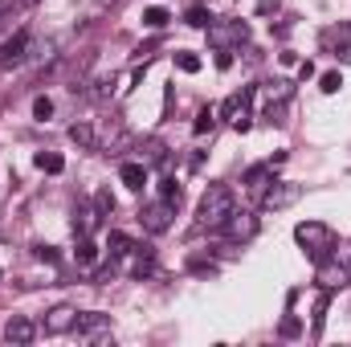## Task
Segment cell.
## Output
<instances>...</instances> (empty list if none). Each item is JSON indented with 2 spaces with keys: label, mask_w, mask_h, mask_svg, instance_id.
Listing matches in <instances>:
<instances>
[{
  "label": "cell",
  "mask_w": 351,
  "mask_h": 347,
  "mask_svg": "<svg viewBox=\"0 0 351 347\" xmlns=\"http://www.w3.org/2000/svg\"><path fill=\"white\" fill-rule=\"evenodd\" d=\"M221 229L229 233V241H254V237H258V217H254V213H237V208H233V213H229V221H225Z\"/></svg>",
  "instance_id": "6"
},
{
  "label": "cell",
  "mask_w": 351,
  "mask_h": 347,
  "mask_svg": "<svg viewBox=\"0 0 351 347\" xmlns=\"http://www.w3.org/2000/svg\"><path fill=\"white\" fill-rule=\"evenodd\" d=\"M298 196H302V184H294V180H274V184H269V188L262 192V208H265V213L290 208Z\"/></svg>",
  "instance_id": "4"
},
{
  "label": "cell",
  "mask_w": 351,
  "mask_h": 347,
  "mask_svg": "<svg viewBox=\"0 0 351 347\" xmlns=\"http://www.w3.org/2000/svg\"><path fill=\"white\" fill-rule=\"evenodd\" d=\"M131 274H135V278L156 274V258H152V250H139V258H135V265H131Z\"/></svg>",
  "instance_id": "19"
},
{
  "label": "cell",
  "mask_w": 351,
  "mask_h": 347,
  "mask_svg": "<svg viewBox=\"0 0 351 347\" xmlns=\"http://www.w3.org/2000/svg\"><path fill=\"white\" fill-rule=\"evenodd\" d=\"M49 115H53V98H45V94H37V98H33V119H37V123H45Z\"/></svg>",
  "instance_id": "25"
},
{
  "label": "cell",
  "mask_w": 351,
  "mask_h": 347,
  "mask_svg": "<svg viewBox=\"0 0 351 347\" xmlns=\"http://www.w3.org/2000/svg\"><path fill=\"white\" fill-rule=\"evenodd\" d=\"M41 172H49V176H58V172H66V160L58 156V152H37V160H33Z\"/></svg>",
  "instance_id": "17"
},
{
  "label": "cell",
  "mask_w": 351,
  "mask_h": 347,
  "mask_svg": "<svg viewBox=\"0 0 351 347\" xmlns=\"http://www.w3.org/2000/svg\"><path fill=\"white\" fill-rule=\"evenodd\" d=\"M106 323H110V319H106L102 311H86V315H78V327H74V331H78V335H98Z\"/></svg>",
  "instance_id": "13"
},
{
  "label": "cell",
  "mask_w": 351,
  "mask_h": 347,
  "mask_svg": "<svg viewBox=\"0 0 351 347\" xmlns=\"http://www.w3.org/2000/svg\"><path fill=\"white\" fill-rule=\"evenodd\" d=\"M131 250H135V246H131V237H127V233H119V229H114V233L106 237V254H110V258H127Z\"/></svg>",
  "instance_id": "16"
},
{
  "label": "cell",
  "mask_w": 351,
  "mask_h": 347,
  "mask_svg": "<svg viewBox=\"0 0 351 347\" xmlns=\"http://www.w3.org/2000/svg\"><path fill=\"white\" fill-rule=\"evenodd\" d=\"M160 196H164L168 204H180V184H176V180H164V184H160Z\"/></svg>",
  "instance_id": "27"
},
{
  "label": "cell",
  "mask_w": 351,
  "mask_h": 347,
  "mask_svg": "<svg viewBox=\"0 0 351 347\" xmlns=\"http://www.w3.org/2000/svg\"><path fill=\"white\" fill-rule=\"evenodd\" d=\"M323 45L335 49V58H348L351 62V21L339 25V29H327V33H323Z\"/></svg>",
  "instance_id": "10"
},
{
  "label": "cell",
  "mask_w": 351,
  "mask_h": 347,
  "mask_svg": "<svg viewBox=\"0 0 351 347\" xmlns=\"http://www.w3.org/2000/svg\"><path fill=\"white\" fill-rule=\"evenodd\" d=\"M176 70H180V74H196V70H200V58L188 53V49H180V53H176Z\"/></svg>",
  "instance_id": "21"
},
{
  "label": "cell",
  "mask_w": 351,
  "mask_h": 347,
  "mask_svg": "<svg viewBox=\"0 0 351 347\" xmlns=\"http://www.w3.org/2000/svg\"><path fill=\"white\" fill-rule=\"evenodd\" d=\"M90 86H94V90H90L94 98H110V90H114V74H98Z\"/></svg>",
  "instance_id": "23"
},
{
  "label": "cell",
  "mask_w": 351,
  "mask_h": 347,
  "mask_svg": "<svg viewBox=\"0 0 351 347\" xmlns=\"http://www.w3.org/2000/svg\"><path fill=\"white\" fill-rule=\"evenodd\" d=\"M98 4H106V0H98Z\"/></svg>",
  "instance_id": "32"
},
{
  "label": "cell",
  "mask_w": 351,
  "mask_h": 347,
  "mask_svg": "<svg viewBox=\"0 0 351 347\" xmlns=\"http://www.w3.org/2000/svg\"><path fill=\"white\" fill-rule=\"evenodd\" d=\"M208 41L217 49H229V41H245V25L233 21V25H208Z\"/></svg>",
  "instance_id": "9"
},
{
  "label": "cell",
  "mask_w": 351,
  "mask_h": 347,
  "mask_svg": "<svg viewBox=\"0 0 351 347\" xmlns=\"http://www.w3.org/2000/svg\"><path fill=\"white\" fill-rule=\"evenodd\" d=\"M70 139H74L78 147H86V152L98 147V131H94L90 123H74V127H70Z\"/></svg>",
  "instance_id": "15"
},
{
  "label": "cell",
  "mask_w": 351,
  "mask_h": 347,
  "mask_svg": "<svg viewBox=\"0 0 351 347\" xmlns=\"http://www.w3.org/2000/svg\"><path fill=\"white\" fill-rule=\"evenodd\" d=\"M119 180H123L131 192H139V188L147 184V164H143V160H139V164H135V160H127V164L119 168Z\"/></svg>",
  "instance_id": "11"
},
{
  "label": "cell",
  "mask_w": 351,
  "mask_h": 347,
  "mask_svg": "<svg viewBox=\"0 0 351 347\" xmlns=\"http://www.w3.org/2000/svg\"><path fill=\"white\" fill-rule=\"evenodd\" d=\"M184 21H188L192 29H208V25H213V12H208V8H188Z\"/></svg>",
  "instance_id": "24"
},
{
  "label": "cell",
  "mask_w": 351,
  "mask_h": 347,
  "mask_svg": "<svg viewBox=\"0 0 351 347\" xmlns=\"http://www.w3.org/2000/svg\"><path fill=\"white\" fill-rule=\"evenodd\" d=\"M319 90H323V94H339V90H343V74H339V70L323 74V78H319Z\"/></svg>",
  "instance_id": "26"
},
{
  "label": "cell",
  "mask_w": 351,
  "mask_h": 347,
  "mask_svg": "<svg viewBox=\"0 0 351 347\" xmlns=\"http://www.w3.org/2000/svg\"><path fill=\"white\" fill-rule=\"evenodd\" d=\"M94 204H98V213H102V217H110V213H114V196H110V192H98V196H94Z\"/></svg>",
  "instance_id": "28"
},
{
  "label": "cell",
  "mask_w": 351,
  "mask_h": 347,
  "mask_svg": "<svg viewBox=\"0 0 351 347\" xmlns=\"http://www.w3.org/2000/svg\"><path fill=\"white\" fill-rule=\"evenodd\" d=\"M168 21H172V16H168V8H160V4H152V8L143 12V25H147V29H164Z\"/></svg>",
  "instance_id": "20"
},
{
  "label": "cell",
  "mask_w": 351,
  "mask_h": 347,
  "mask_svg": "<svg viewBox=\"0 0 351 347\" xmlns=\"http://www.w3.org/2000/svg\"><path fill=\"white\" fill-rule=\"evenodd\" d=\"M213 127H217V110L208 106V110H200V115H196V123H192V131H196V135H208Z\"/></svg>",
  "instance_id": "22"
},
{
  "label": "cell",
  "mask_w": 351,
  "mask_h": 347,
  "mask_svg": "<svg viewBox=\"0 0 351 347\" xmlns=\"http://www.w3.org/2000/svg\"><path fill=\"white\" fill-rule=\"evenodd\" d=\"M172 217H176V204H168V200L143 204V213H139V221H143V229H147V233H164V229L172 225Z\"/></svg>",
  "instance_id": "5"
},
{
  "label": "cell",
  "mask_w": 351,
  "mask_h": 347,
  "mask_svg": "<svg viewBox=\"0 0 351 347\" xmlns=\"http://www.w3.org/2000/svg\"><path fill=\"white\" fill-rule=\"evenodd\" d=\"M233 208H237L233 192H229L225 184H208V192L200 196V208H196V225H200V229H221Z\"/></svg>",
  "instance_id": "1"
},
{
  "label": "cell",
  "mask_w": 351,
  "mask_h": 347,
  "mask_svg": "<svg viewBox=\"0 0 351 347\" xmlns=\"http://www.w3.org/2000/svg\"><path fill=\"white\" fill-rule=\"evenodd\" d=\"M0 278H4V274H0Z\"/></svg>",
  "instance_id": "33"
},
{
  "label": "cell",
  "mask_w": 351,
  "mask_h": 347,
  "mask_svg": "<svg viewBox=\"0 0 351 347\" xmlns=\"http://www.w3.org/2000/svg\"><path fill=\"white\" fill-rule=\"evenodd\" d=\"M4 339H8V344H33V339H37V323L25 319V315H12V319L4 323Z\"/></svg>",
  "instance_id": "8"
},
{
  "label": "cell",
  "mask_w": 351,
  "mask_h": 347,
  "mask_svg": "<svg viewBox=\"0 0 351 347\" xmlns=\"http://www.w3.org/2000/svg\"><path fill=\"white\" fill-rule=\"evenodd\" d=\"M217 66H221V70H229V66H233V53H229V49H221V53H217Z\"/></svg>",
  "instance_id": "31"
},
{
  "label": "cell",
  "mask_w": 351,
  "mask_h": 347,
  "mask_svg": "<svg viewBox=\"0 0 351 347\" xmlns=\"http://www.w3.org/2000/svg\"><path fill=\"white\" fill-rule=\"evenodd\" d=\"M98 217H102L98 208H90V204H78V208H74V233H78V237H90V233L98 229Z\"/></svg>",
  "instance_id": "12"
},
{
  "label": "cell",
  "mask_w": 351,
  "mask_h": 347,
  "mask_svg": "<svg viewBox=\"0 0 351 347\" xmlns=\"http://www.w3.org/2000/svg\"><path fill=\"white\" fill-rule=\"evenodd\" d=\"M78 327V311L74 307H53L45 315V335H70Z\"/></svg>",
  "instance_id": "7"
},
{
  "label": "cell",
  "mask_w": 351,
  "mask_h": 347,
  "mask_svg": "<svg viewBox=\"0 0 351 347\" xmlns=\"http://www.w3.org/2000/svg\"><path fill=\"white\" fill-rule=\"evenodd\" d=\"M33 58V33L29 29H16L4 45H0V70H16Z\"/></svg>",
  "instance_id": "3"
},
{
  "label": "cell",
  "mask_w": 351,
  "mask_h": 347,
  "mask_svg": "<svg viewBox=\"0 0 351 347\" xmlns=\"http://www.w3.org/2000/svg\"><path fill=\"white\" fill-rule=\"evenodd\" d=\"M269 172H274L269 164H258V168H250V172H245V188H250V192H265V188L274 184V180H269Z\"/></svg>",
  "instance_id": "14"
},
{
  "label": "cell",
  "mask_w": 351,
  "mask_h": 347,
  "mask_svg": "<svg viewBox=\"0 0 351 347\" xmlns=\"http://www.w3.org/2000/svg\"><path fill=\"white\" fill-rule=\"evenodd\" d=\"M74 258H78V265H82V270H90V265L98 261V246H94L90 237H78V250H74Z\"/></svg>",
  "instance_id": "18"
},
{
  "label": "cell",
  "mask_w": 351,
  "mask_h": 347,
  "mask_svg": "<svg viewBox=\"0 0 351 347\" xmlns=\"http://www.w3.org/2000/svg\"><path fill=\"white\" fill-rule=\"evenodd\" d=\"M33 254H37V258H41V261H49V265H53V261H58V254H53V250H49V246H33Z\"/></svg>",
  "instance_id": "30"
},
{
  "label": "cell",
  "mask_w": 351,
  "mask_h": 347,
  "mask_svg": "<svg viewBox=\"0 0 351 347\" xmlns=\"http://www.w3.org/2000/svg\"><path fill=\"white\" fill-rule=\"evenodd\" d=\"M294 241H298L315 261H327L335 254V233H331L323 221H302V225H294Z\"/></svg>",
  "instance_id": "2"
},
{
  "label": "cell",
  "mask_w": 351,
  "mask_h": 347,
  "mask_svg": "<svg viewBox=\"0 0 351 347\" xmlns=\"http://www.w3.org/2000/svg\"><path fill=\"white\" fill-rule=\"evenodd\" d=\"M298 331H302V323H298V319H282V335H286V339H294Z\"/></svg>",
  "instance_id": "29"
}]
</instances>
